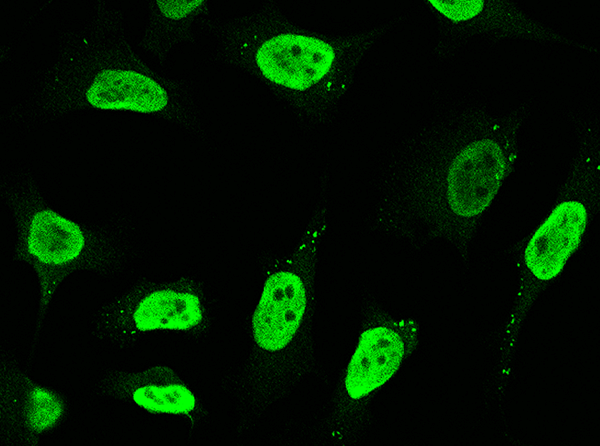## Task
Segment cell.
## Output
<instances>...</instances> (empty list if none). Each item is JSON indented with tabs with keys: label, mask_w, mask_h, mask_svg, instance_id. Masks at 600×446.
I'll return each mask as SVG.
<instances>
[{
	"label": "cell",
	"mask_w": 600,
	"mask_h": 446,
	"mask_svg": "<svg viewBox=\"0 0 600 446\" xmlns=\"http://www.w3.org/2000/svg\"><path fill=\"white\" fill-rule=\"evenodd\" d=\"M385 31L378 27L327 36L290 22L274 3L228 23L224 56L264 83L301 114L322 118L352 83L366 51Z\"/></svg>",
	"instance_id": "1"
},
{
	"label": "cell",
	"mask_w": 600,
	"mask_h": 446,
	"mask_svg": "<svg viewBox=\"0 0 600 446\" xmlns=\"http://www.w3.org/2000/svg\"><path fill=\"white\" fill-rule=\"evenodd\" d=\"M521 120L473 126L420 167L409 183L405 213L421 238L448 240L468 255L480 219L514 168Z\"/></svg>",
	"instance_id": "2"
},
{
	"label": "cell",
	"mask_w": 600,
	"mask_h": 446,
	"mask_svg": "<svg viewBox=\"0 0 600 446\" xmlns=\"http://www.w3.org/2000/svg\"><path fill=\"white\" fill-rule=\"evenodd\" d=\"M598 155L594 141L582 144L558 202L524 245L518 262L519 287L500 346L502 384L510 374L515 344L530 308L581 246L598 199Z\"/></svg>",
	"instance_id": "3"
},
{
	"label": "cell",
	"mask_w": 600,
	"mask_h": 446,
	"mask_svg": "<svg viewBox=\"0 0 600 446\" xmlns=\"http://www.w3.org/2000/svg\"><path fill=\"white\" fill-rule=\"evenodd\" d=\"M7 201L17 228L13 258L30 265L39 282L37 336L53 295L68 275L78 270L111 272L122 252L108 236L46 205L34 187L14 189Z\"/></svg>",
	"instance_id": "4"
},
{
	"label": "cell",
	"mask_w": 600,
	"mask_h": 446,
	"mask_svg": "<svg viewBox=\"0 0 600 446\" xmlns=\"http://www.w3.org/2000/svg\"><path fill=\"white\" fill-rule=\"evenodd\" d=\"M47 95L60 109L94 108L144 114L183 111L179 86L146 67L125 41L84 48L76 61L60 63Z\"/></svg>",
	"instance_id": "5"
},
{
	"label": "cell",
	"mask_w": 600,
	"mask_h": 446,
	"mask_svg": "<svg viewBox=\"0 0 600 446\" xmlns=\"http://www.w3.org/2000/svg\"><path fill=\"white\" fill-rule=\"evenodd\" d=\"M320 208L294 251L268 274L252 316V374L271 383L283 374L311 320L319 245L325 231Z\"/></svg>",
	"instance_id": "6"
},
{
	"label": "cell",
	"mask_w": 600,
	"mask_h": 446,
	"mask_svg": "<svg viewBox=\"0 0 600 446\" xmlns=\"http://www.w3.org/2000/svg\"><path fill=\"white\" fill-rule=\"evenodd\" d=\"M207 322L200 282L188 277L166 282L142 280L100 308L93 333L123 348L154 331L196 335L207 327Z\"/></svg>",
	"instance_id": "7"
},
{
	"label": "cell",
	"mask_w": 600,
	"mask_h": 446,
	"mask_svg": "<svg viewBox=\"0 0 600 446\" xmlns=\"http://www.w3.org/2000/svg\"><path fill=\"white\" fill-rule=\"evenodd\" d=\"M419 342L413 319H396L372 309L360 332L336 399L334 421L340 431L357 424L375 393L399 370Z\"/></svg>",
	"instance_id": "8"
},
{
	"label": "cell",
	"mask_w": 600,
	"mask_h": 446,
	"mask_svg": "<svg viewBox=\"0 0 600 446\" xmlns=\"http://www.w3.org/2000/svg\"><path fill=\"white\" fill-rule=\"evenodd\" d=\"M68 403L58 391L32 380L17 361L0 363V437L5 446H37L66 418Z\"/></svg>",
	"instance_id": "9"
},
{
	"label": "cell",
	"mask_w": 600,
	"mask_h": 446,
	"mask_svg": "<svg viewBox=\"0 0 600 446\" xmlns=\"http://www.w3.org/2000/svg\"><path fill=\"white\" fill-rule=\"evenodd\" d=\"M98 389L104 396L134 404L150 414L185 417L192 426L204 414L193 391L164 365L138 372L110 370L100 379Z\"/></svg>",
	"instance_id": "10"
},
{
	"label": "cell",
	"mask_w": 600,
	"mask_h": 446,
	"mask_svg": "<svg viewBox=\"0 0 600 446\" xmlns=\"http://www.w3.org/2000/svg\"><path fill=\"white\" fill-rule=\"evenodd\" d=\"M208 12L206 0L150 2V19L140 45L163 58L169 49L191 38L194 20Z\"/></svg>",
	"instance_id": "11"
}]
</instances>
